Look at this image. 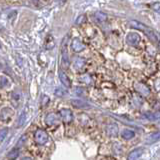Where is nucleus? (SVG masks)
I'll list each match as a JSON object with an SVG mask.
<instances>
[{"mask_svg": "<svg viewBox=\"0 0 160 160\" xmlns=\"http://www.w3.org/2000/svg\"><path fill=\"white\" fill-rule=\"evenodd\" d=\"M0 47H1V45H0Z\"/></svg>", "mask_w": 160, "mask_h": 160, "instance_id": "obj_23", "label": "nucleus"}, {"mask_svg": "<svg viewBox=\"0 0 160 160\" xmlns=\"http://www.w3.org/2000/svg\"><path fill=\"white\" fill-rule=\"evenodd\" d=\"M135 87H136V90H137V91H138V92H140L141 94H143V95H148V94L150 93L149 88L147 87L146 85H144V84L137 83Z\"/></svg>", "mask_w": 160, "mask_h": 160, "instance_id": "obj_10", "label": "nucleus"}, {"mask_svg": "<svg viewBox=\"0 0 160 160\" xmlns=\"http://www.w3.org/2000/svg\"><path fill=\"white\" fill-rule=\"evenodd\" d=\"M45 121H46V123L48 125H53V124H55V123H57L58 119H57L56 114L51 113V114H49V115L46 116V119H45Z\"/></svg>", "mask_w": 160, "mask_h": 160, "instance_id": "obj_12", "label": "nucleus"}, {"mask_svg": "<svg viewBox=\"0 0 160 160\" xmlns=\"http://www.w3.org/2000/svg\"><path fill=\"white\" fill-rule=\"evenodd\" d=\"M9 84V80H8L5 76H1L0 77V86L1 87H6Z\"/></svg>", "mask_w": 160, "mask_h": 160, "instance_id": "obj_17", "label": "nucleus"}, {"mask_svg": "<svg viewBox=\"0 0 160 160\" xmlns=\"http://www.w3.org/2000/svg\"><path fill=\"white\" fill-rule=\"evenodd\" d=\"M152 9L155 10V11H157V12H159V3L158 2L153 4V5H152Z\"/></svg>", "mask_w": 160, "mask_h": 160, "instance_id": "obj_21", "label": "nucleus"}, {"mask_svg": "<svg viewBox=\"0 0 160 160\" xmlns=\"http://www.w3.org/2000/svg\"><path fill=\"white\" fill-rule=\"evenodd\" d=\"M60 116L63 119L64 122H70L73 119L72 112L69 109H62L60 111Z\"/></svg>", "mask_w": 160, "mask_h": 160, "instance_id": "obj_5", "label": "nucleus"}, {"mask_svg": "<svg viewBox=\"0 0 160 160\" xmlns=\"http://www.w3.org/2000/svg\"><path fill=\"white\" fill-rule=\"evenodd\" d=\"M93 19L96 23H103L107 19V16L103 12H96L95 14L93 15Z\"/></svg>", "mask_w": 160, "mask_h": 160, "instance_id": "obj_8", "label": "nucleus"}, {"mask_svg": "<svg viewBox=\"0 0 160 160\" xmlns=\"http://www.w3.org/2000/svg\"><path fill=\"white\" fill-rule=\"evenodd\" d=\"M71 104L74 106V107L77 108H81V107H87V104L85 103L83 101H80V100H72L71 101Z\"/></svg>", "mask_w": 160, "mask_h": 160, "instance_id": "obj_15", "label": "nucleus"}, {"mask_svg": "<svg viewBox=\"0 0 160 160\" xmlns=\"http://www.w3.org/2000/svg\"><path fill=\"white\" fill-rule=\"evenodd\" d=\"M7 133H8V129L7 128H3L0 130V142L3 141L5 137L7 136Z\"/></svg>", "mask_w": 160, "mask_h": 160, "instance_id": "obj_18", "label": "nucleus"}, {"mask_svg": "<svg viewBox=\"0 0 160 160\" xmlns=\"http://www.w3.org/2000/svg\"><path fill=\"white\" fill-rule=\"evenodd\" d=\"M140 42V36L137 33H134V32H131L128 33L126 36V43L131 45V46H136V45Z\"/></svg>", "mask_w": 160, "mask_h": 160, "instance_id": "obj_2", "label": "nucleus"}, {"mask_svg": "<svg viewBox=\"0 0 160 160\" xmlns=\"http://www.w3.org/2000/svg\"><path fill=\"white\" fill-rule=\"evenodd\" d=\"M84 21H85V16L84 15H81V16H79L78 18H77L76 24H81V23H83Z\"/></svg>", "mask_w": 160, "mask_h": 160, "instance_id": "obj_20", "label": "nucleus"}, {"mask_svg": "<svg viewBox=\"0 0 160 160\" xmlns=\"http://www.w3.org/2000/svg\"><path fill=\"white\" fill-rule=\"evenodd\" d=\"M134 135H135V133L132 130H129V129H124L121 132V136L124 139H131L134 137Z\"/></svg>", "mask_w": 160, "mask_h": 160, "instance_id": "obj_13", "label": "nucleus"}, {"mask_svg": "<svg viewBox=\"0 0 160 160\" xmlns=\"http://www.w3.org/2000/svg\"><path fill=\"white\" fill-rule=\"evenodd\" d=\"M85 65V59L84 58H81V57H78V58H76L75 61H74V67L77 69V70H79L82 67H83Z\"/></svg>", "mask_w": 160, "mask_h": 160, "instance_id": "obj_14", "label": "nucleus"}, {"mask_svg": "<svg viewBox=\"0 0 160 160\" xmlns=\"http://www.w3.org/2000/svg\"><path fill=\"white\" fill-rule=\"evenodd\" d=\"M24 121H25V113H22L21 115H20V117H19V122H18V125H19V126L23 125Z\"/></svg>", "mask_w": 160, "mask_h": 160, "instance_id": "obj_19", "label": "nucleus"}, {"mask_svg": "<svg viewBox=\"0 0 160 160\" xmlns=\"http://www.w3.org/2000/svg\"><path fill=\"white\" fill-rule=\"evenodd\" d=\"M17 156H18V149L17 148L12 149L9 152V154H8V158H10V159H15Z\"/></svg>", "mask_w": 160, "mask_h": 160, "instance_id": "obj_16", "label": "nucleus"}, {"mask_svg": "<svg viewBox=\"0 0 160 160\" xmlns=\"http://www.w3.org/2000/svg\"><path fill=\"white\" fill-rule=\"evenodd\" d=\"M23 160H31L30 158H25V159H23Z\"/></svg>", "mask_w": 160, "mask_h": 160, "instance_id": "obj_22", "label": "nucleus"}, {"mask_svg": "<svg viewBox=\"0 0 160 160\" xmlns=\"http://www.w3.org/2000/svg\"><path fill=\"white\" fill-rule=\"evenodd\" d=\"M143 152H144V149L143 148H137V149L133 150L132 152L129 154L128 160H136L137 158H139L141 156V155L143 154Z\"/></svg>", "mask_w": 160, "mask_h": 160, "instance_id": "obj_9", "label": "nucleus"}, {"mask_svg": "<svg viewBox=\"0 0 160 160\" xmlns=\"http://www.w3.org/2000/svg\"><path fill=\"white\" fill-rule=\"evenodd\" d=\"M59 78H60L61 83H62L65 87H71V81L69 79V77L61 70L59 71Z\"/></svg>", "mask_w": 160, "mask_h": 160, "instance_id": "obj_6", "label": "nucleus"}, {"mask_svg": "<svg viewBox=\"0 0 160 160\" xmlns=\"http://www.w3.org/2000/svg\"><path fill=\"white\" fill-rule=\"evenodd\" d=\"M35 140L37 141L39 144H44L45 142H47L48 136L43 130H37L35 133Z\"/></svg>", "mask_w": 160, "mask_h": 160, "instance_id": "obj_4", "label": "nucleus"}, {"mask_svg": "<svg viewBox=\"0 0 160 160\" xmlns=\"http://www.w3.org/2000/svg\"><path fill=\"white\" fill-rule=\"evenodd\" d=\"M71 48H72V50L73 51H75V52H80L82 50H84V48H85V45L83 44V42L78 39V38H75V39H73V41L71 42Z\"/></svg>", "mask_w": 160, "mask_h": 160, "instance_id": "obj_3", "label": "nucleus"}, {"mask_svg": "<svg viewBox=\"0 0 160 160\" xmlns=\"http://www.w3.org/2000/svg\"><path fill=\"white\" fill-rule=\"evenodd\" d=\"M11 115H12V110L10 108H4L1 111V114H0V118H1L2 120L6 121L9 119V117Z\"/></svg>", "mask_w": 160, "mask_h": 160, "instance_id": "obj_11", "label": "nucleus"}, {"mask_svg": "<svg viewBox=\"0 0 160 160\" xmlns=\"http://www.w3.org/2000/svg\"><path fill=\"white\" fill-rule=\"evenodd\" d=\"M62 64L65 68L69 67V57H68V53H67L66 44L62 46Z\"/></svg>", "mask_w": 160, "mask_h": 160, "instance_id": "obj_7", "label": "nucleus"}, {"mask_svg": "<svg viewBox=\"0 0 160 160\" xmlns=\"http://www.w3.org/2000/svg\"><path fill=\"white\" fill-rule=\"evenodd\" d=\"M130 26L135 28V29H137V30L143 31L147 36H148V38L151 41H154V42H157V41H158V37H157V35L155 34V32L151 29V28H149L148 26L144 25L143 23L138 22V21H131L130 22Z\"/></svg>", "mask_w": 160, "mask_h": 160, "instance_id": "obj_1", "label": "nucleus"}]
</instances>
